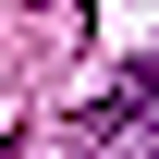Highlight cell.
<instances>
[{
	"instance_id": "cell-1",
	"label": "cell",
	"mask_w": 159,
	"mask_h": 159,
	"mask_svg": "<svg viewBox=\"0 0 159 159\" xmlns=\"http://www.w3.org/2000/svg\"><path fill=\"white\" fill-rule=\"evenodd\" d=\"M98 159H159V74H135L98 110Z\"/></svg>"
},
{
	"instance_id": "cell-2",
	"label": "cell",
	"mask_w": 159,
	"mask_h": 159,
	"mask_svg": "<svg viewBox=\"0 0 159 159\" xmlns=\"http://www.w3.org/2000/svg\"><path fill=\"white\" fill-rule=\"evenodd\" d=\"M0 159H12V147H0Z\"/></svg>"
}]
</instances>
